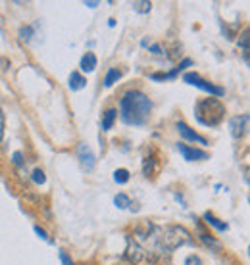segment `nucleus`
<instances>
[{
  "instance_id": "f257e3e1",
  "label": "nucleus",
  "mask_w": 250,
  "mask_h": 265,
  "mask_svg": "<svg viewBox=\"0 0 250 265\" xmlns=\"http://www.w3.org/2000/svg\"><path fill=\"white\" fill-rule=\"evenodd\" d=\"M143 238L152 240L154 244V250L150 252H156L154 256L160 258L162 254H171L173 250L185 246V244H195L191 233L183 227V225H167V227H156L149 223V231L143 234ZM147 252V254H150Z\"/></svg>"
},
{
  "instance_id": "f03ea898",
  "label": "nucleus",
  "mask_w": 250,
  "mask_h": 265,
  "mask_svg": "<svg viewBox=\"0 0 250 265\" xmlns=\"http://www.w3.org/2000/svg\"><path fill=\"white\" fill-rule=\"evenodd\" d=\"M119 113L125 125L141 127L150 119L152 102L141 91H127L119 100Z\"/></svg>"
},
{
  "instance_id": "7ed1b4c3",
  "label": "nucleus",
  "mask_w": 250,
  "mask_h": 265,
  "mask_svg": "<svg viewBox=\"0 0 250 265\" xmlns=\"http://www.w3.org/2000/svg\"><path fill=\"white\" fill-rule=\"evenodd\" d=\"M195 117L204 127H217L225 117V106L217 98H202L195 104Z\"/></svg>"
},
{
  "instance_id": "20e7f679",
  "label": "nucleus",
  "mask_w": 250,
  "mask_h": 265,
  "mask_svg": "<svg viewBox=\"0 0 250 265\" xmlns=\"http://www.w3.org/2000/svg\"><path fill=\"white\" fill-rule=\"evenodd\" d=\"M183 81L189 83V85H193V87H197V89H200V91H204V93H208L212 98H217V100L225 94V89H223V87H216L214 83L202 79L199 73H195V71L185 73V75H183Z\"/></svg>"
},
{
  "instance_id": "39448f33",
  "label": "nucleus",
  "mask_w": 250,
  "mask_h": 265,
  "mask_svg": "<svg viewBox=\"0 0 250 265\" xmlns=\"http://www.w3.org/2000/svg\"><path fill=\"white\" fill-rule=\"evenodd\" d=\"M125 242H127V248L123 252V258L129 262V264H141L145 258H147V250L141 246L139 240H135L133 236H125Z\"/></svg>"
},
{
  "instance_id": "423d86ee",
  "label": "nucleus",
  "mask_w": 250,
  "mask_h": 265,
  "mask_svg": "<svg viewBox=\"0 0 250 265\" xmlns=\"http://www.w3.org/2000/svg\"><path fill=\"white\" fill-rule=\"evenodd\" d=\"M249 113H243V115H235L231 117L229 121V131H231V137L233 139H243L247 135V129H249Z\"/></svg>"
},
{
  "instance_id": "0eeeda50",
  "label": "nucleus",
  "mask_w": 250,
  "mask_h": 265,
  "mask_svg": "<svg viewBox=\"0 0 250 265\" xmlns=\"http://www.w3.org/2000/svg\"><path fill=\"white\" fill-rule=\"evenodd\" d=\"M177 150L183 156V159H187V161H202V159L210 158L208 152H204L200 148H195V146H189L185 142H177Z\"/></svg>"
},
{
  "instance_id": "6e6552de",
  "label": "nucleus",
  "mask_w": 250,
  "mask_h": 265,
  "mask_svg": "<svg viewBox=\"0 0 250 265\" xmlns=\"http://www.w3.org/2000/svg\"><path fill=\"white\" fill-rule=\"evenodd\" d=\"M77 158L81 161L83 169H87V171H93V169H95L97 156H95V152L91 150L89 144H79V146H77Z\"/></svg>"
},
{
  "instance_id": "1a4fd4ad",
  "label": "nucleus",
  "mask_w": 250,
  "mask_h": 265,
  "mask_svg": "<svg viewBox=\"0 0 250 265\" xmlns=\"http://www.w3.org/2000/svg\"><path fill=\"white\" fill-rule=\"evenodd\" d=\"M175 129L179 131V135H181V137H183L185 140H191V142H199V144H204V146L208 144V140H206L204 137H200L199 133H195V131H193V129H191V127H189V125H187L185 121H177V123H175Z\"/></svg>"
},
{
  "instance_id": "9d476101",
  "label": "nucleus",
  "mask_w": 250,
  "mask_h": 265,
  "mask_svg": "<svg viewBox=\"0 0 250 265\" xmlns=\"http://www.w3.org/2000/svg\"><path fill=\"white\" fill-rule=\"evenodd\" d=\"M97 65H99V60H97V56L93 52H87L81 58V62H79V67H81V71H85V73L95 71Z\"/></svg>"
},
{
  "instance_id": "9b49d317",
  "label": "nucleus",
  "mask_w": 250,
  "mask_h": 265,
  "mask_svg": "<svg viewBox=\"0 0 250 265\" xmlns=\"http://www.w3.org/2000/svg\"><path fill=\"white\" fill-rule=\"evenodd\" d=\"M204 221L208 223V225H212L216 231H219V233H225L227 229H229V225L225 223V221H221V219H217L216 215L212 212H206L204 213Z\"/></svg>"
},
{
  "instance_id": "f8f14e48",
  "label": "nucleus",
  "mask_w": 250,
  "mask_h": 265,
  "mask_svg": "<svg viewBox=\"0 0 250 265\" xmlns=\"http://www.w3.org/2000/svg\"><path fill=\"white\" fill-rule=\"evenodd\" d=\"M116 119H117V109H116V108L106 109V111L102 113V131H110V129L114 127Z\"/></svg>"
},
{
  "instance_id": "ddd939ff",
  "label": "nucleus",
  "mask_w": 250,
  "mask_h": 265,
  "mask_svg": "<svg viewBox=\"0 0 250 265\" xmlns=\"http://www.w3.org/2000/svg\"><path fill=\"white\" fill-rule=\"evenodd\" d=\"M69 89L71 91H81V89H85L87 87V79L79 73V71H71V75H69Z\"/></svg>"
},
{
  "instance_id": "4468645a",
  "label": "nucleus",
  "mask_w": 250,
  "mask_h": 265,
  "mask_svg": "<svg viewBox=\"0 0 250 265\" xmlns=\"http://www.w3.org/2000/svg\"><path fill=\"white\" fill-rule=\"evenodd\" d=\"M121 79V71L119 69H116V67H110L108 71H106V77H104V87L106 89H110L114 83H117Z\"/></svg>"
},
{
  "instance_id": "2eb2a0df",
  "label": "nucleus",
  "mask_w": 250,
  "mask_h": 265,
  "mask_svg": "<svg viewBox=\"0 0 250 265\" xmlns=\"http://www.w3.org/2000/svg\"><path fill=\"white\" fill-rule=\"evenodd\" d=\"M199 236H200V240H202V242H204L208 248H212V250H219V248H221V244H219V242H217L214 236H210L208 233H204L200 227H199Z\"/></svg>"
},
{
  "instance_id": "dca6fc26",
  "label": "nucleus",
  "mask_w": 250,
  "mask_h": 265,
  "mask_svg": "<svg viewBox=\"0 0 250 265\" xmlns=\"http://www.w3.org/2000/svg\"><path fill=\"white\" fill-rule=\"evenodd\" d=\"M114 204H116V208H119V210H127V208H131V200H129V196L123 194V192H119V194L114 198Z\"/></svg>"
},
{
  "instance_id": "f3484780",
  "label": "nucleus",
  "mask_w": 250,
  "mask_h": 265,
  "mask_svg": "<svg viewBox=\"0 0 250 265\" xmlns=\"http://www.w3.org/2000/svg\"><path fill=\"white\" fill-rule=\"evenodd\" d=\"M114 181H116L117 185H125V183L129 181V171H127L125 167L116 169V171H114Z\"/></svg>"
},
{
  "instance_id": "a211bd4d",
  "label": "nucleus",
  "mask_w": 250,
  "mask_h": 265,
  "mask_svg": "<svg viewBox=\"0 0 250 265\" xmlns=\"http://www.w3.org/2000/svg\"><path fill=\"white\" fill-rule=\"evenodd\" d=\"M154 165H156V159L154 156H150V158H145V163H143V173L149 177L152 175V171H154Z\"/></svg>"
},
{
  "instance_id": "6ab92c4d",
  "label": "nucleus",
  "mask_w": 250,
  "mask_h": 265,
  "mask_svg": "<svg viewBox=\"0 0 250 265\" xmlns=\"http://www.w3.org/2000/svg\"><path fill=\"white\" fill-rule=\"evenodd\" d=\"M131 6H133V10L139 12V14H149L152 4H150V2H133Z\"/></svg>"
},
{
  "instance_id": "aec40b11",
  "label": "nucleus",
  "mask_w": 250,
  "mask_h": 265,
  "mask_svg": "<svg viewBox=\"0 0 250 265\" xmlns=\"http://www.w3.org/2000/svg\"><path fill=\"white\" fill-rule=\"evenodd\" d=\"M31 35H33V27H31V25H27V27H21V29H19V39H21V41L29 43V41H31Z\"/></svg>"
},
{
  "instance_id": "412c9836",
  "label": "nucleus",
  "mask_w": 250,
  "mask_h": 265,
  "mask_svg": "<svg viewBox=\"0 0 250 265\" xmlns=\"http://www.w3.org/2000/svg\"><path fill=\"white\" fill-rule=\"evenodd\" d=\"M31 177H33V181H35L37 185H45V183H47V175H45L43 169H35Z\"/></svg>"
},
{
  "instance_id": "4be33fe9",
  "label": "nucleus",
  "mask_w": 250,
  "mask_h": 265,
  "mask_svg": "<svg viewBox=\"0 0 250 265\" xmlns=\"http://www.w3.org/2000/svg\"><path fill=\"white\" fill-rule=\"evenodd\" d=\"M33 231H35V233H37V234H39L43 240H47L49 244H54V242H52V238H50L49 234H47V231H45V229H41L39 225H35V227H33Z\"/></svg>"
},
{
  "instance_id": "5701e85b",
  "label": "nucleus",
  "mask_w": 250,
  "mask_h": 265,
  "mask_svg": "<svg viewBox=\"0 0 250 265\" xmlns=\"http://www.w3.org/2000/svg\"><path fill=\"white\" fill-rule=\"evenodd\" d=\"M185 265H204V262L200 260V256H197V254H191V256H187Z\"/></svg>"
},
{
  "instance_id": "b1692460",
  "label": "nucleus",
  "mask_w": 250,
  "mask_h": 265,
  "mask_svg": "<svg viewBox=\"0 0 250 265\" xmlns=\"http://www.w3.org/2000/svg\"><path fill=\"white\" fill-rule=\"evenodd\" d=\"M60 262L64 265H73V260H71V258L67 256V252H64V250L60 252Z\"/></svg>"
},
{
  "instance_id": "393cba45",
  "label": "nucleus",
  "mask_w": 250,
  "mask_h": 265,
  "mask_svg": "<svg viewBox=\"0 0 250 265\" xmlns=\"http://www.w3.org/2000/svg\"><path fill=\"white\" fill-rule=\"evenodd\" d=\"M12 159H14V163H16L17 167H21V165H23V156H21V152H14Z\"/></svg>"
},
{
  "instance_id": "a878e982",
  "label": "nucleus",
  "mask_w": 250,
  "mask_h": 265,
  "mask_svg": "<svg viewBox=\"0 0 250 265\" xmlns=\"http://www.w3.org/2000/svg\"><path fill=\"white\" fill-rule=\"evenodd\" d=\"M4 139V111L0 108V140Z\"/></svg>"
},
{
  "instance_id": "bb28decb",
  "label": "nucleus",
  "mask_w": 250,
  "mask_h": 265,
  "mask_svg": "<svg viewBox=\"0 0 250 265\" xmlns=\"http://www.w3.org/2000/svg\"><path fill=\"white\" fill-rule=\"evenodd\" d=\"M150 50H152V52L156 54V56H162V48H160V47H158V45H152V47H150Z\"/></svg>"
},
{
  "instance_id": "cd10ccee",
  "label": "nucleus",
  "mask_w": 250,
  "mask_h": 265,
  "mask_svg": "<svg viewBox=\"0 0 250 265\" xmlns=\"http://www.w3.org/2000/svg\"><path fill=\"white\" fill-rule=\"evenodd\" d=\"M83 4H85V6H89V8H97V6H99L100 2H87V0H85Z\"/></svg>"
}]
</instances>
